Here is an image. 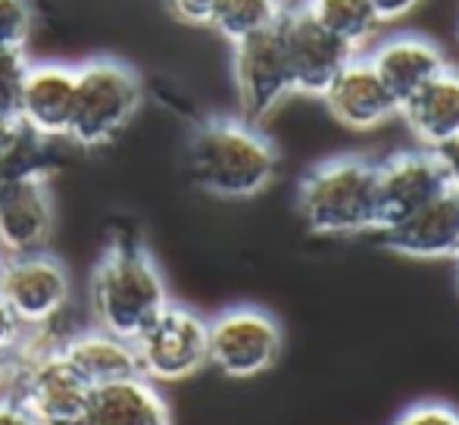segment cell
Instances as JSON below:
<instances>
[{
	"label": "cell",
	"mask_w": 459,
	"mask_h": 425,
	"mask_svg": "<svg viewBox=\"0 0 459 425\" xmlns=\"http://www.w3.org/2000/svg\"><path fill=\"white\" fill-rule=\"evenodd\" d=\"M447 188L450 185L431 147L387 157L385 163L375 166V231L403 222Z\"/></svg>",
	"instance_id": "30bf717a"
},
{
	"label": "cell",
	"mask_w": 459,
	"mask_h": 425,
	"mask_svg": "<svg viewBox=\"0 0 459 425\" xmlns=\"http://www.w3.org/2000/svg\"><path fill=\"white\" fill-rule=\"evenodd\" d=\"M275 29L278 38H281L294 94H316V98H322V91L332 85L334 75L357 54L351 44H344L328 29H322L303 4L294 6V10H284V16L278 19Z\"/></svg>",
	"instance_id": "ba28073f"
},
{
	"label": "cell",
	"mask_w": 459,
	"mask_h": 425,
	"mask_svg": "<svg viewBox=\"0 0 459 425\" xmlns=\"http://www.w3.org/2000/svg\"><path fill=\"white\" fill-rule=\"evenodd\" d=\"M456 260H459V254H456Z\"/></svg>",
	"instance_id": "1f68e13d"
},
{
	"label": "cell",
	"mask_w": 459,
	"mask_h": 425,
	"mask_svg": "<svg viewBox=\"0 0 459 425\" xmlns=\"http://www.w3.org/2000/svg\"><path fill=\"white\" fill-rule=\"evenodd\" d=\"M368 63L378 73V79L385 82L391 98L397 100V107H403L419 88H425L435 75H441L447 69L441 50L429 38L416 35H400L385 41L368 56Z\"/></svg>",
	"instance_id": "2e32d148"
},
{
	"label": "cell",
	"mask_w": 459,
	"mask_h": 425,
	"mask_svg": "<svg viewBox=\"0 0 459 425\" xmlns=\"http://www.w3.org/2000/svg\"><path fill=\"white\" fill-rule=\"evenodd\" d=\"M281 357V328L260 307H231L210 319V366L225 378H256Z\"/></svg>",
	"instance_id": "52a82bcc"
},
{
	"label": "cell",
	"mask_w": 459,
	"mask_h": 425,
	"mask_svg": "<svg viewBox=\"0 0 459 425\" xmlns=\"http://www.w3.org/2000/svg\"><path fill=\"white\" fill-rule=\"evenodd\" d=\"M322 100L341 126L357 128V132L385 126L394 113H400L397 100L391 98L372 63L357 60V56L334 75L332 85L322 91Z\"/></svg>",
	"instance_id": "5bb4252c"
},
{
	"label": "cell",
	"mask_w": 459,
	"mask_h": 425,
	"mask_svg": "<svg viewBox=\"0 0 459 425\" xmlns=\"http://www.w3.org/2000/svg\"><path fill=\"white\" fill-rule=\"evenodd\" d=\"M400 113L425 147H437L441 141L459 134V73L444 69L429 85L419 88L400 107Z\"/></svg>",
	"instance_id": "ac0fdd59"
},
{
	"label": "cell",
	"mask_w": 459,
	"mask_h": 425,
	"mask_svg": "<svg viewBox=\"0 0 459 425\" xmlns=\"http://www.w3.org/2000/svg\"><path fill=\"white\" fill-rule=\"evenodd\" d=\"M231 79L247 122H263L294 94L278 29L231 44Z\"/></svg>",
	"instance_id": "9c48e42d"
},
{
	"label": "cell",
	"mask_w": 459,
	"mask_h": 425,
	"mask_svg": "<svg viewBox=\"0 0 459 425\" xmlns=\"http://www.w3.org/2000/svg\"><path fill=\"white\" fill-rule=\"evenodd\" d=\"M19 119H6V116H0V153H4V147L10 144L13 132H16Z\"/></svg>",
	"instance_id": "f546056e"
},
{
	"label": "cell",
	"mask_w": 459,
	"mask_h": 425,
	"mask_svg": "<svg viewBox=\"0 0 459 425\" xmlns=\"http://www.w3.org/2000/svg\"><path fill=\"white\" fill-rule=\"evenodd\" d=\"M132 344L141 376L157 385H178L210 366V319L169 300Z\"/></svg>",
	"instance_id": "5b68a950"
},
{
	"label": "cell",
	"mask_w": 459,
	"mask_h": 425,
	"mask_svg": "<svg viewBox=\"0 0 459 425\" xmlns=\"http://www.w3.org/2000/svg\"><path fill=\"white\" fill-rule=\"evenodd\" d=\"M60 353L88 388H100V385L138 376V357H134L132 341L103 332L97 325L60 338Z\"/></svg>",
	"instance_id": "e0dca14e"
},
{
	"label": "cell",
	"mask_w": 459,
	"mask_h": 425,
	"mask_svg": "<svg viewBox=\"0 0 459 425\" xmlns=\"http://www.w3.org/2000/svg\"><path fill=\"white\" fill-rule=\"evenodd\" d=\"M75 107V66L31 63L19 94L16 119L48 141H66Z\"/></svg>",
	"instance_id": "7c38bea8"
},
{
	"label": "cell",
	"mask_w": 459,
	"mask_h": 425,
	"mask_svg": "<svg viewBox=\"0 0 459 425\" xmlns=\"http://www.w3.org/2000/svg\"><path fill=\"white\" fill-rule=\"evenodd\" d=\"M0 298L25 332H44L66 313L73 275L50 250L0 260Z\"/></svg>",
	"instance_id": "8992f818"
},
{
	"label": "cell",
	"mask_w": 459,
	"mask_h": 425,
	"mask_svg": "<svg viewBox=\"0 0 459 425\" xmlns=\"http://www.w3.org/2000/svg\"><path fill=\"white\" fill-rule=\"evenodd\" d=\"M29 54L25 48H0V116L16 119L19 94L29 75Z\"/></svg>",
	"instance_id": "44dd1931"
},
{
	"label": "cell",
	"mask_w": 459,
	"mask_h": 425,
	"mask_svg": "<svg viewBox=\"0 0 459 425\" xmlns=\"http://www.w3.org/2000/svg\"><path fill=\"white\" fill-rule=\"evenodd\" d=\"M166 13L182 25H210L219 0H163Z\"/></svg>",
	"instance_id": "cb8c5ba5"
},
{
	"label": "cell",
	"mask_w": 459,
	"mask_h": 425,
	"mask_svg": "<svg viewBox=\"0 0 459 425\" xmlns=\"http://www.w3.org/2000/svg\"><path fill=\"white\" fill-rule=\"evenodd\" d=\"M394 425H459V410H454L450 403H416L400 416Z\"/></svg>",
	"instance_id": "603a6c76"
},
{
	"label": "cell",
	"mask_w": 459,
	"mask_h": 425,
	"mask_svg": "<svg viewBox=\"0 0 459 425\" xmlns=\"http://www.w3.org/2000/svg\"><path fill=\"white\" fill-rule=\"evenodd\" d=\"M297 212L313 235H359L375 229V163L334 157L300 178Z\"/></svg>",
	"instance_id": "3957f363"
},
{
	"label": "cell",
	"mask_w": 459,
	"mask_h": 425,
	"mask_svg": "<svg viewBox=\"0 0 459 425\" xmlns=\"http://www.w3.org/2000/svg\"><path fill=\"white\" fill-rule=\"evenodd\" d=\"M54 225L56 210L48 176L0 182V256L48 250Z\"/></svg>",
	"instance_id": "8fae6325"
},
{
	"label": "cell",
	"mask_w": 459,
	"mask_h": 425,
	"mask_svg": "<svg viewBox=\"0 0 459 425\" xmlns=\"http://www.w3.org/2000/svg\"><path fill=\"white\" fill-rule=\"evenodd\" d=\"M288 6L281 0H219L210 29H216L229 44L247 41L263 31H273Z\"/></svg>",
	"instance_id": "d6986e66"
},
{
	"label": "cell",
	"mask_w": 459,
	"mask_h": 425,
	"mask_svg": "<svg viewBox=\"0 0 459 425\" xmlns=\"http://www.w3.org/2000/svg\"><path fill=\"white\" fill-rule=\"evenodd\" d=\"M48 425H91V420H88V413H79V416H69V420H56Z\"/></svg>",
	"instance_id": "4dcf8cb0"
},
{
	"label": "cell",
	"mask_w": 459,
	"mask_h": 425,
	"mask_svg": "<svg viewBox=\"0 0 459 425\" xmlns=\"http://www.w3.org/2000/svg\"><path fill=\"white\" fill-rule=\"evenodd\" d=\"M16 369H19V344L16 347H0V397L10 395Z\"/></svg>",
	"instance_id": "f1b7e54d"
},
{
	"label": "cell",
	"mask_w": 459,
	"mask_h": 425,
	"mask_svg": "<svg viewBox=\"0 0 459 425\" xmlns=\"http://www.w3.org/2000/svg\"><path fill=\"white\" fill-rule=\"evenodd\" d=\"M144 85L128 63L94 56L75 66V107L66 141L82 151H97L116 141L138 116Z\"/></svg>",
	"instance_id": "277c9868"
},
{
	"label": "cell",
	"mask_w": 459,
	"mask_h": 425,
	"mask_svg": "<svg viewBox=\"0 0 459 425\" xmlns=\"http://www.w3.org/2000/svg\"><path fill=\"white\" fill-rule=\"evenodd\" d=\"M303 6L322 29L351 44L353 50L366 44L381 25L368 0H303Z\"/></svg>",
	"instance_id": "ffe728a7"
},
{
	"label": "cell",
	"mask_w": 459,
	"mask_h": 425,
	"mask_svg": "<svg viewBox=\"0 0 459 425\" xmlns=\"http://www.w3.org/2000/svg\"><path fill=\"white\" fill-rule=\"evenodd\" d=\"M0 260H4V256H0Z\"/></svg>",
	"instance_id": "d6a6232c"
},
{
	"label": "cell",
	"mask_w": 459,
	"mask_h": 425,
	"mask_svg": "<svg viewBox=\"0 0 459 425\" xmlns=\"http://www.w3.org/2000/svg\"><path fill=\"white\" fill-rule=\"evenodd\" d=\"M431 151H435L437 163H441V172H444V178H447V185L459 191V134L441 141V144L431 147Z\"/></svg>",
	"instance_id": "d4e9b609"
},
{
	"label": "cell",
	"mask_w": 459,
	"mask_h": 425,
	"mask_svg": "<svg viewBox=\"0 0 459 425\" xmlns=\"http://www.w3.org/2000/svg\"><path fill=\"white\" fill-rule=\"evenodd\" d=\"M85 413L91 425H172L166 395L141 372L91 388Z\"/></svg>",
	"instance_id": "9a60e30c"
},
{
	"label": "cell",
	"mask_w": 459,
	"mask_h": 425,
	"mask_svg": "<svg viewBox=\"0 0 459 425\" xmlns=\"http://www.w3.org/2000/svg\"><path fill=\"white\" fill-rule=\"evenodd\" d=\"M385 244L394 254L412 256V260H441L459 254V191L447 188L419 207L403 222L381 231Z\"/></svg>",
	"instance_id": "4fadbf2b"
},
{
	"label": "cell",
	"mask_w": 459,
	"mask_h": 425,
	"mask_svg": "<svg viewBox=\"0 0 459 425\" xmlns=\"http://www.w3.org/2000/svg\"><path fill=\"white\" fill-rule=\"evenodd\" d=\"M22 338H25V328L19 325V319L13 317L6 300L0 298V347H16Z\"/></svg>",
	"instance_id": "4316f807"
},
{
	"label": "cell",
	"mask_w": 459,
	"mask_h": 425,
	"mask_svg": "<svg viewBox=\"0 0 459 425\" xmlns=\"http://www.w3.org/2000/svg\"><path fill=\"white\" fill-rule=\"evenodd\" d=\"M368 4H372L378 22H397V19L410 16L422 0H368Z\"/></svg>",
	"instance_id": "484cf974"
},
{
	"label": "cell",
	"mask_w": 459,
	"mask_h": 425,
	"mask_svg": "<svg viewBox=\"0 0 459 425\" xmlns=\"http://www.w3.org/2000/svg\"><path fill=\"white\" fill-rule=\"evenodd\" d=\"M35 22L31 0H0V48H25Z\"/></svg>",
	"instance_id": "7402d4cb"
},
{
	"label": "cell",
	"mask_w": 459,
	"mask_h": 425,
	"mask_svg": "<svg viewBox=\"0 0 459 425\" xmlns=\"http://www.w3.org/2000/svg\"><path fill=\"white\" fill-rule=\"evenodd\" d=\"M0 425H41V422H38L16 397L4 395L0 397Z\"/></svg>",
	"instance_id": "83f0119b"
},
{
	"label": "cell",
	"mask_w": 459,
	"mask_h": 425,
	"mask_svg": "<svg viewBox=\"0 0 459 425\" xmlns=\"http://www.w3.org/2000/svg\"><path fill=\"white\" fill-rule=\"evenodd\" d=\"M169 300L163 269L138 238L116 235L97 256L88 282V307L97 328L134 341Z\"/></svg>",
	"instance_id": "7a4b0ae2"
},
{
	"label": "cell",
	"mask_w": 459,
	"mask_h": 425,
	"mask_svg": "<svg viewBox=\"0 0 459 425\" xmlns=\"http://www.w3.org/2000/svg\"><path fill=\"white\" fill-rule=\"evenodd\" d=\"M185 169L204 195L219 201H250L273 185L278 153L254 122L216 116L191 132Z\"/></svg>",
	"instance_id": "6da1fadb"
}]
</instances>
